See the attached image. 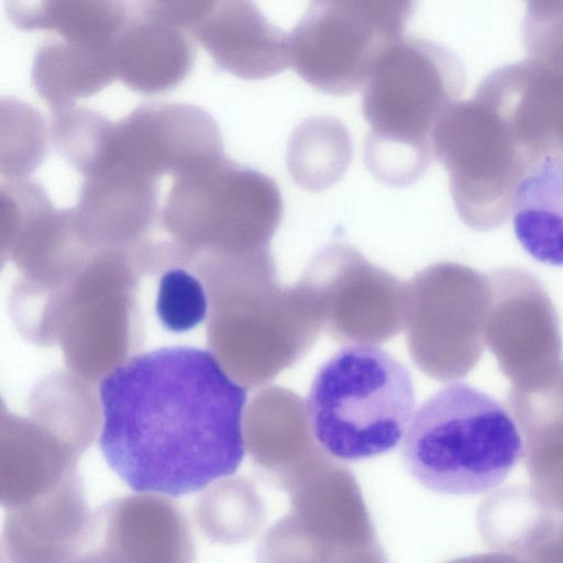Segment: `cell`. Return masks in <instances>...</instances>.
<instances>
[{
	"instance_id": "1",
	"label": "cell",
	"mask_w": 563,
	"mask_h": 563,
	"mask_svg": "<svg viewBox=\"0 0 563 563\" xmlns=\"http://www.w3.org/2000/svg\"><path fill=\"white\" fill-rule=\"evenodd\" d=\"M99 446L134 492L179 497L233 475L247 399L209 351L168 346L128 360L99 385Z\"/></svg>"
},
{
	"instance_id": "2",
	"label": "cell",
	"mask_w": 563,
	"mask_h": 563,
	"mask_svg": "<svg viewBox=\"0 0 563 563\" xmlns=\"http://www.w3.org/2000/svg\"><path fill=\"white\" fill-rule=\"evenodd\" d=\"M462 85L455 56L422 37H402L379 59L362 96L369 125L364 162L380 183L402 187L427 170L432 136Z\"/></svg>"
},
{
	"instance_id": "3",
	"label": "cell",
	"mask_w": 563,
	"mask_h": 563,
	"mask_svg": "<svg viewBox=\"0 0 563 563\" xmlns=\"http://www.w3.org/2000/svg\"><path fill=\"white\" fill-rule=\"evenodd\" d=\"M402 462L423 487L446 495L488 493L523 456L514 417L488 394L461 382L430 396L411 418Z\"/></svg>"
},
{
	"instance_id": "4",
	"label": "cell",
	"mask_w": 563,
	"mask_h": 563,
	"mask_svg": "<svg viewBox=\"0 0 563 563\" xmlns=\"http://www.w3.org/2000/svg\"><path fill=\"white\" fill-rule=\"evenodd\" d=\"M408 368L373 345H346L317 371L306 401L317 443L342 461L394 450L415 410Z\"/></svg>"
},
{
	"instance_id": "5",
	"label": "cell",
	"mask_w": 563,
	"mask_h": 563,
	"mask_svg": "<svg viewBox=\"0 0 563 563\" xmlns=\"http://www.w3.org/2000/svg\"><path fill=\"white\" fill-rule=\"evenodd\" d=\"M490 299L488 276L453 262L416 273L405 285L404 328L408 352L429 377H465L485 349Z\"/></svg>"
},
{
	"instance_id": "6",
	"label": "cell",
	"mask_w": 563,
	"mask_h": 563,
	"mask_svg": "<svg viewBox=\"0 0 563 563\" xmlns=\"http://www.w3.org/2000/svg\"><path fill=\"white\" fill-rule=\"evenodd\" d=\"M413 10L410 1H314L288 34L290 65L323 92L353 93L402 38Z\"/></svg>"
},
{
	"instance_id": "7",
	"label": "cell",
	"mask_w": 563,
	"mask_h": 563,
	"mask_svg": "<svg viewBox=\"0 0 563 563\" xmlns=\"http://www.w3.org/2000/svg\"><path fill=\"white\" fill-rule=\"evenodd\" d=\"M297 282L338 343L379 344L404 328L406 284L347 243L322 246Z\"/></svg>"
},
{
	"instance_id": "8",
	"label": "cell",
	"mask_w": 563,
	"mask_h": 563,
	"mask_svg": "<svg viewBox=\"0 0 563 563\" xmlns=\"http://www.w3.org/2000/svg\"><path fill=\"white\" fill-rule=\"evenodd\" d=\"M283 212L275 180L224 156L175 177L163 218L172 230L216 233L258 252L268 249Z\"/></svg>"
},
{
	"instance_id": "9",
	"label": "cell",
	"mask_w": 563,
	"mask_h": 563,
	"mask_svg": "<svg viewBox=\"0 0 563 563\" xmlns=\"http://www.w3.org/2000/svg\"><path fill=\"white\" fill-rule=\"evenodd\" d=\"M490 299L485 344L511 388H530L562 368V336L556 310L541 282L521 268L488 274Z\"/></svg>"
},
{
	"instance_id": "10",
	"label": "cell",
	"mask_w": 563,
	"mask_h": 563,
	"mask_svg": "<svg viewBox=\"0 0 563 563\" xmlns=\"http://www.w3.org/2000/svg\"><path fill=\"white\" fill-rule=\"evenodd\" d=\"M113 161L153 180L186 174L224 157L220 129L203 109L188 103L144 104L115 122Z\"/></svg>"
},
{
	"instance_id": "11",
	"label": "cell",
	"mask_w": 563,
	"mask_h": 563,
	"mask_svg": "<svg viewBox=\"0 0 563 563\" xmlns=\"http://www.w3.org/2000/svg\"><path fill=\"white\" fill-rule=\"evenodd\" d=\"M189 32L220 68L239 78L264 79L290 65L288 35L250 1L211 0Z\"/></svg>"
},
{
	"instance_id": "12",
	"label": "cell",
	"mask_w": 563,
	"mask_h": 563,
	"mask_svg": "<svg viewBox=\"0 0 563 563\" xmlns=\"http://www.w3.org/2000/svg\"><path fill=\"white\" fill-rule=\"evenodd\" d=\"M507 402L522 437L532 495L563 514V369L542 385L511 388Z\"/></svg>"
},
{
	"instance_id": "13",
	"label": "cell",
	"mask_w": 563,
	"mask_h": 563,
	"mask_svg": "<svg viewBox=\"0 0 563 563\" xmlns=\"http://www.w3.org/2000/svg\"><path fill=\"white\" fill-rule=\"evenodd\" d=\"M117 76L134 91L157 93L180 84L194 63L195 49L184 30L134 12L113 44Z\"/></svg>"
},
{
	"instance_id": "14",
	"label": "cell",
	"mask_w": 563,
	"mask_h": 563,
	"mask_svg": "<svg viewBox=\"0 0 563 563\" xmlns=\"http://www.w3.org/2000/svg\"><path fill=\"white\" fill-rule=\"evenodd\" d=\"M514 230L534 260L563 266V151L540 156L520 176L511 196Z\"/></svg>"
},
{
	"instance_id": "15",
	"label": "cell",
	"mask_w": 563,
	"mask_h": 563,
	"mask_svg": "<svg viewBox=\"0 0 563 563\" xmlns=\"http://www.w3.org/2000/svg\"><path fill=\"white\" fill-rule=\"evenodd\" d=\"M114 44V43H113ZM112 45L49 41L36 49L31 79L52 114L75 106L117 78Z\"/></svg>"
},
{
	"instance_id": "16",
	"label": "cell",
	"mask_w": 563,
	"mask_h": 563,
	"mask_svg": "<svg viewBox=\"0 0 563 563\" xmlns=\"http://www.w3.org/2000/svg\"><path fill=\"white\" fill-rule=\"evenodd\" d=\"M135 3L103 0H9L10 21L24 31L49 30L64 41L112 45Z\"/></svg>"
},
{
	"instance_id": "17",
	"label": "cell",
	"mask_w": 563,
	"mask_h": 563,
	"mask_svg": "<svg viewBox=\"0 0 563 563\" xmlns=\"http://www.w3.org/2000/svg\"><path fill=\"white\" fill-rule=\"evenodd\" d=\"M157 207L155 180L122 172H106L85 178L74 214L91 225L143 227Z\"/></svg>"
},
{
	"instance_id": "18",
	"label": "cell",
	"mask_w": 563,
	"mask_h": 563,
	"mask_svg": "<svg viewBox=\"0 0 563 563\" xmlns=\"http://www.w3.org/2000/svg\"><path fill=\"white\" fill-rule=\"evenodd\" d=\"M352 157L349 131L331 117L309 118L294 131L287 152L289 173L300 187L319 191L334 185Z\"/></svg>"
},
{
	"instance_id": "19",
	"label": "cell",
	"mask_w": 563,
	"mask_h": 563,
	"mask_svg": "<svg viewBox=\"0 0 563 563\" xmlns=\"http://www.w3.org/2000/svg\"><path fill=\"white\" fill-rule=\"evenodd\" d=\"M42 115L30 104L9 98L1 101V174L7 180L24 179L47 152Z\"/></svg>"
},
{
	"instance_id": "20",
	"label": "cell",
	"mask_w": 563,
	"mask_h": 563,
	"mask_svg": "<svg viewBox=\"0 0 563 563\" xmlns=\"http://www.w3.org/2000/svg\"><path fill=\"white\" fill-rule=\"evenodd\" d=\"M110 123L93 110L73 106L53 113L49 136L58 154L85 177L99 155Z\"/></svg>"
},
{
	"instance_id": "21",
	"label": "cell",
	"mask_w": 563,
	"mask_h": 563,
	"mask_svg": "<svg viewBox=\"0 0 563 563\" xmlns=\"http://www.w3.org/2000/svg\"><path fill=\"white\" fill-rule=\"evenodd\" d=\"M156 311L161 322L170 331L184 332L195 328L207 313L202 286L181 268L168 271L159 283Z\"/></svg>"
},
{
	"instance_id": "22",
	"label": "cell",
	"mask_w": 563,
	"mask_h": 563,
	"mask_svg": "<svg viewBox=\"0 0 563 563\" xmlns=\"http://www.w3.org/2000/svg\"><path fill=\"white\" fill-rule=\"evenodd\" d=\"M507 550L525 563H563V514L541 503Z\"/></svg>"
},
{
	"instance_id": "23",
	"label": "cell",
	"mask_w": 563,
	"mask_h": 563,
	"mask_svg": "<svg viewBox=\"0 0 563 563\" xmlns=\"http://www.w3.org/2000/svg\"><path fill=\"white\" fill-rule=\"evenodd\" d=\"M449 563H525L520 558L501 551L474 554L460 558Z\"/></svg>"
}]
</instances>
